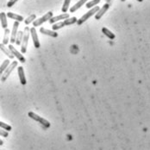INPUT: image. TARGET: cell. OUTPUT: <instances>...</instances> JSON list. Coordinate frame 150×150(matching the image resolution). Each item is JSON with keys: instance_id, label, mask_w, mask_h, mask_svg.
Listing matches in <instances>:
<instances>
[{"instance_id": "obj_7", "label": "cell", "mask_w": 150, "mask_h": 150, "mask_svg": "<svg viewBox=\"0 0 150 150\" xmlns=\"http://www.w3.org/2000/svg\"><path fill=\"white\" fill-rule=\"evenodd\" d=\"M8 48L10 49V51L11 52V54L14 55V57H16V58L18 59V60L21 61L22 63H25V61H26L25 58L23 57V55H22L21 53H19V52H18V51L14 48L13 45H9Z\"/></svg>"}, {"instance_id": "obj_21", "label": "cell", "mask_w": 150, "mask_h": 150, "mask_svg": "<svg viewBox=\"0 0 150 150\" xmlns=\"http://www.w3.org/2000/svg\"><path fill=\"white\" fill-rule=\"evenodd\" d=\"M22 35H23V32H22V31H17L16 37V41H15V43H16V45H21L22 39Z\"/></svg>"}, {"instance_id": "obj_24", "label": "cell", "mask_w": 150, "mask_h": 150, "mask_svg": "<svg viewBox=\"0 0 150 150\" xmlns=\"http://www.w3.org/2000/svg\"><path fill=\"white\" fill-rule=\"evenodd\" d=\"M99 3H100V0H92V1H90V2H88V3L86 4V8L91 9V8H92L93 6L97 5V4Z\"/></svg>"}, {"instance_id": "obj_3", "label": "cell", "mask_w": 150, "mask_h": 150, "mask_svg": "<svg viewBox=\"0 0 150 150\" xmlns=\"http://www.w3.org/2000/svg\"><path fill=\"white\" fill-rule=\"evenodd\" d=\"M29 28L25 27L24 31H23V35L21 42V52L22 54H25L27 52V46L29 42Z\"/></svg>"}, {"instance_id": "obj_30", "label": "cell", "mask_w": 150, "mask_h": 150, "mask_svg": "<svg viewBox=\"0 0 150 150\" xmlns=\"http://www.w3.org/2000/svg\"><path fill=\"white\" fill-rule=\"evenodd\" d=\"M137 1H139V2H143V0H137Z\"/></svg>"}, {"instance_id": "obj_10", "label": "cell", "mask_w": 150, "mask_h": 150, "mask_svg": "<svg viewBox=\"0 0 150 150\" xmlns=\"http://www.w3.org/2000/svg\"><path fill=\"white\" fill-rule=\"evenodd\" d=\"M18 27H19V22H16H16H14V24H13V29H12L11 35H10V42H11V43H15Z\"/></svg>"}, {"instance_id": "obj_17", "label": "cell", "mask_w": 150, "mask_h": 150, "mask_svg": "<svg viewBox=\"0 0 150 150\" xmlns=\"http://www.w3.org/2000/svg\"><path fill=\"white\" fill-rule=\"evenodd\" d=\"M77 20H78L77 17L73 16V17H71V18L69 17V18H67V19H65V20H63L62 22H63L64 26H68V25H72V24L76 23Z\"/></svg>"}, {"instance_id": "obj_16", "label": "cell", "mask_w": 150, "mask_h": 150, "mask_svg": "<svg viewBox=\"0 0 150 150\" xmlns=\"http://www.w3.org/2000/svg\"><path fill=\"white\" fill-rule=\"evenodd\" d=\"M0 22L2 24V27L5 29L8 27V22H7V18H6V14L4 12L0 13Z\"/></svg>"}, {"instance_id": "obj_31", "label": "cell", "mask_w": 150, "mask_h": 150, "mask_svg": "<svg viewBox=\"0 0 150 150\" xmlns=\"http://www.w3.org/2000/svg\"><path fill=\"white\" fill-rule=\"evenodd\" d=\"M121 1H122V2H124V1H125V0H121Z\"/></svg>"}, {"instance_id": "obj_28", "label": "cell", "mask_w": 150, "mask_h": 150, "mask_svg": "<svg viewBox=\"0 0 150 150\" xmlns=\"http://www.w3.org/2000/svg\"><path fill=\"white\" fill-rule=\"evenodd\" d=\"M3 144V140L0 139V146H2Z\"/></svg>"}, {"instance_id": "obj_18", "label": "cell", "mask_w": 150, "mask_h": 150, "mask_svg": "<svg viewBox=\"0 0 150 150\" xmlns=\"http://www.w3.org/2000/svg\"><path fill=\"white\" fill-rule=\"evenodd\" d=\"M102 32L109 38V39H111V40H114L115 39V37H116V35H115V34H113L111 30H109L107 28H103L102 29Z\"/></svg>"}, {"instance_id": "obj_11", "label": "cell", "mask_w": 150, "mask_h": 150, "mask_svg": "<svg viewBox=\"0 0 150 150\" xmlns=\"http://www.w3.org/2000/svg\"><path fill=\"white\" fill-rule=\"evenodd\" d=\"M40 32L43 35H48V36H51V37H54V38H56L58 37V33L56 31H54V30H50V29H45L43 27H41L40 29Z\"/></svg>"}, {"instance_id": "obj_19", "label": "cell", "mask_w": 150, "mask_h": 150, "mask_svg": "<svg viewBox=\"0 0 150 150\" xmlns=\"http://www.w3.org/2000/svg\"><path fill=\"white\" fill-rule=\"evenodd\" d=\"M10 29L7 28L4 29V36H3V45H7L9 43V41H10Z\"/></svg>"}, {"instance_id": "obj_22", "label": "cell", "mask_w": 150, "mask_h": 150, "mask_svg": "<svg viewBox=\"0 0 150 150\" xmlns=\"http://www.w3.org/2000/svg\"><path fill=\"white\" fill-rule=\"evenodd\" d=\"M35 19H36V16H35V14H32V15H30L28 18H26V19L24 20V22H25L26 25H29V24H30L31 22H33Z\"/></svg>"}, {"instance_id": "obj_25", "label": "cell", "mask_w": 150, "mask_h": 150, "mask_svg": "<svg viewBox=\"0 0 150 150\" xmlns=\"http://www.w3.org/2000/svg\"><path fill=\"white\" fill-rule=\"evenodd\" d=\"M0 128H2L3 130H6V131H10L11 130V126H10L9 124H5V123H3V122H1L0 121Z\"/></svg>"}, {"instance_id": "obj_14", "label": "cell", "mask_w": 150, "mask_h": 150, "mask_svg": "<svg viewBox=\"0 0 150 150\" xmlns=\"http://www.w3.org/2000/svg\"><path fill=\"white\" fill-rule=\"evenodd\" d=\"M6 16L11 18V19H14V20H16V22H19L23 21V17L22 16L17 15V14H15V13H12V12H8L7 15H6Z\"/></svg>"}, {"instance_id": "obj_13", "label": "cell", "mask_w": 150, "mask_h": 150, "mask_svg": "<svg viewBox=\"0 0 150 150\" xmlns=\"http://www.w3.org/2000/svg\"><path fill=\"white\" fill-rule=\"evenodd\" d=\"M87 0H79L76 4H74L73 6H72L71 8H70V12L71 13H73V12H75L77 10H79L81 6H83L85 3H86V2Z\"/></svg>"}, {"instance_id": "obj_4", "label": "cell", "mask_w": 150, "mask_h": 150, "mask_svg": "<svg viewBox=\"0 0 150 150\" xmlns=\"http://www.w3.org/2000/svg\"><path fill=\"white\" fill-rule=\"evenodd\" d=\"M17 67V61H12L7 67H6V69L4 70V72L3 73V74H2V76H1V81L2 82H4L7 79H8V77L10 75V73H12V71L16 68Z\"/></svg>"}, {"instance_id": "obj_26", "label": "cell", "mask_w": 150, "mask_h": 150, "mask_svg": "<svg viewBox=\"0 0 150 150\" xmlns=\"http://www.w3.org/2000/svg\"><path fill=\"white\" fill-rule=\"evenodd\" d=\"M0 136H2L3 137H8L9 133H8V131H6V130H3L2 128H0Z\"/></svg>"}, {"instance_id": "obj_9", "label": "cell", "mask_w": 150, "mask_h": 150, "mask_svg": "<svg viewBox=\"0 0 150 150\" xmlns=\"http://www.w3.org/2000/svg\"><path fill=\"white\" fill-rule=\"evenodd\" d=\"M67 18H69V14H67V13H63V14H61V15H59V16H53V17H51L50 19H49V23L50 24H54V23H55V22H59V21H60V20H65V19H67Z\"/></svg>"}, {"instance_id": "obj_12", "label": "cell", "mask_w": 150, "mask_h": 150, "mask_svg": "<svg viewBox=\"0 0 150 150\" xmlns=\"http://www.w3.org/2000/svg\"><path fill=\"white\" fill-rule=\"evenodd\" d=\"M17 72H18V75H19V79H20V82L22 85H26L27 81H26V78H25V73H24V70L22 67H18L17 68Z\"/></svg>"}, {"instance_id": "obj_15", "label": "cell", "mask_w": 150, "mask_h": 150, "mask_svg": "<svg viewBox=\"0 0 150 150\" xmlns=\"http://www.w3.org/2000/svg\"><path fill=\"white\" fill-rule=\"evenodd\" d=\"M0 49L3 51V53L5 54V55H7L10 59H13L14 58V55L11 54V52L10 51V49L8 48H6L5 47V45H3V43H0Z\"/></svg>"}, {"instance_id": "obj_29", "label": "cell", "mask_w": 150, "mask_h": 150, "mask_svg": "<svg viewBox=\"0 0 150 150\" xmlns=\"http://www.w3.org/2000/svg\"><path fill=\"white\" fill-rule=\"evenodd\" d=\"M111 0H105V2H110Z\"/></svg>"}, {"instance_id": "obj_23", "label": "cell", "mask_w": 150, "mask_h": 150, "mask_svg": "<svg viewBox=\"0 0 150 150\" xmlns=\"http://www.w3.org/2000/svg\"><path fill=\"white\" fill-rule=\"evenodd\" d=\"M70 2H71V0H64V3H63L62 9H61L63 13H67V11L68 10L69 5H70Z\"/></svg>"}, {"instance_id": "obj_27", "label": "cell", "mask_w": 150, "mask_h": 150, "mask_svg": "<svg viewBox=\"0 0 150 150\" xmlns=\"http://www.w3.org/2000/svg\"><path fill=\"white\" fill-rule=\"evenodd\" d=\"M17 1H18V0H10L9 3H7V6H8L9 8H10V7H12Z\"/></svg>"}, {"instance_id": "obj_1", "label": "cell", "mask_w": 150, "mask_h": 150, "mask_svg": "<svg viewBox=\"0 0 150 150\" xmlns=\"http://www.w3.org/2000/svg\"><path fill=\"white\" fill-rule=\"evenodd\" d=\"M28 116L31 118V119H33V120H35V121H36V122H38L41 125H42L44 128H46V129H48L49 127H50V123L48 121V120H46V119H44L43 117H40L39 115H37V114H35V112H32V111H29V113H28Z\"/></svg>"}, {"instance_id": "obj_5", "label": "cell", "mask_w": 150, "mask_h": 150, "mask_svg": "<svg viewBox=\"0 0 150 150\" xmlns=\"http://www.w3.org/2000/svg\"><path fill=\"white\" fill-rule=\"evenodd\" d=\"M51 17H53V12H52V11H48V12L46 13L43 16L38 18V19H35V20L33 22V25H34V27H39V26H41L42 23H44V22L49 21V19H50Z\"/></svg>"}, {"instance_id": "obj_8", "label": "cell", "mask_w": 150, "mask_h": 150, "mask_svg": "<svg viewBox=\"0 0 150 150\" xmlns=\"http://www.w3.org/2000/svg\"><path fill=\"white\" fill-rule=\"evenodd\" d=\"M109 8H110V5H109V3H105V4H104L103 6H102V8H100L99 10H98V11L95 14V18L97 19V20H99L105 13H106V11L109 10Z\"/></svg>"}, {"instance_id": "obj_6", "label": "cell", "mask_w": 150, "mask_h": 150, "mask_svg": "<svg viewBox=\"0 0 150 150\" xmlns=\"http://www.w3.org/2000/svg\"><path fill=\"white\" fill-rule=\"evenodd\" d=\"M29 34L31 35V37H32V41L34 42V46L35 48H40V41H39V38H38V35H37V31L35 29V27H32L30 29H29Z\"/></svg>"}, {"instance_id": "obj_2", "label": "cell", "mask_w": 150, "mask_h": 150, "mask_svg": "<svg viewBox=\"0 0 150 150\" xmlns=\"http://www.w3.org/2000/svg\"><path fill=\"white\" fill-rule=\"evenodd\" d=\"M98 10H99V7L98 6H94L92 9H91L88 12H86L85 15H83L79 20H77V24L78 25H81V24H83L86 21H87L91 16H92L94 14H96L98 11Z\"/></svg>"}, {"instance_id": "obj_20", "label": "cell", "mask_w": 150, "mask_h": 150, "mask_svg": "<svg viewBox=\"0 0 150 150\" xmlns=\"http://www.w3.org/2000/svg\"><path fill=\"white\" fill-rule=\"evenodd\" d=\"M9 65H10V60H5L2 63V65L0 66V78H1V76H2V74H3V73L4 72V70L6 69V67H7Z\"/></svg>"}]
</instances>
